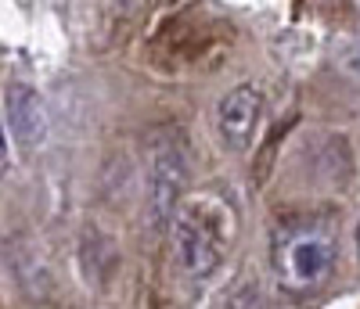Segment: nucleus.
I'll list each match as a JSON object with an SVG mask.
<instances>
[{
  "instance_id": "f257e3e1",
  "label": "nucleus",
  "mask_w": 360,
  "mask_h": 309,
  "mask_svg": "<svg viewBox=\"0 0 360 309\" xmlns=\"http://www.w3.org/2000/svg\"><path fill=\"white\" fill-rule=\"evenodd\" d=\"M169 230H173V252H176L180 270L191 281H205V277L217 273V266L234 249L238 216L224 191L205 188V191L180 195Z\"/></svg>"
},
{
  "instance_id": "423d86ee",
  "label": "nucleus",
  "mask_w": 360,
  "mask_h": 309,
  "mask_svg": "<svg viewBox=\"0 0 360 309\" xmlns=\"http://www.w3.org/2000/svg\"><path fill=\"white\" fill-rule=\"evenodd\" d=\"M8 133H4V126H0V176H4V169H8Z\"/></svg>"
},
{
  "instance_id": "20e7f679",
  "label": "nucleus",
  "mask_w": 360,
  "mask_h": 309,
  "mask_svg": "<svg viewBox=\"0 0 360 309\" xmlns=\"http://www.w3.org/2000/svg\"><path fill=\"white\" fill-rule=\"evenodd\" d=\"M259 112H263V98L252 83H242L227 90L217 105V130L224 137V144L231 151H249L252 144V133H256V122H259Z\"/></svg>"
},
{
  "instance_id": "39448f33",
  "label": "nucleus",
  "mask_w": 360,
  "mask_h": 309,
  "mask_svg": "<svg viewBox=\"0 0 360 309\" xmlns=\"http://www.w3.org/2000/svg\"><path fill=\"white\" fill-rule=\"evenodd\" d=\"M47 105L37 86L29 83H11L8 86V130L22 147H40L47 140Z\"/></svg>"
},
{
  "instance_id": "0eeeda50",
  "label": "nucleus",
  "mask_w": 360,
  "mask_h": 309,
  "mask_svg": "<svg viewBox=\"0 0 360 309\" xmlns=\"http://www.w3.org/2000/svg\"><path fill=\"white\" fill-rule=\"evenodd\" d=\"M356 259H360V223H356Z\"/></svg>"
},
{
  "instance_id": "7ed1b4c3",
  "label": "nucleus",
  "mask_w": 360,
  "mask_h": 309,
  "mask_svg": "<svg viewBox=\"0 0 360 309\" xmlns=\"http://www.w3.org/2000/svg\"><path fill=\"white\" fill-rule=\"evenodd\" d=\"M184 159H180L176 144H162L152 154V173H148V220H152V230L162 234L169 230L173 209L184 195Z\"/></svg>"
},
{
  "instance_id": "f03ea898",
  "label": "nucleus",
  "mask_w": 360,
  "mask_h": 309,
  "mask_svg": "<svg viewBox=\"0 0 360 309\" xmlns=\"http://www.w3.org/2000/svg\"><path fill=\"white\" fill-rule=\"evenodd\" d=\"M335 256H339V234L332 223H321V220L285 227L274 241V249H270L274 277L288 291H314L332 273Z\"/></svg>"
}]
</instances>
